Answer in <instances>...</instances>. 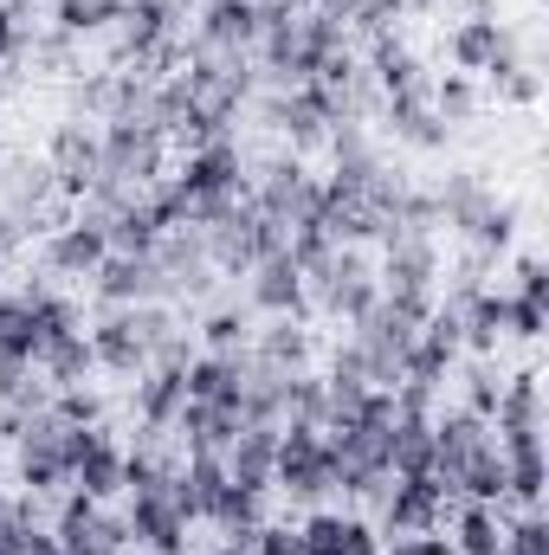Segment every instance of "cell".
<instances>
[{"instance_id": "3957f363", "label": "cell", "mask_w": 549, "mask_h": 555, "mask_svg": "<svg viewBox=\"0 0 549 555\" xmlns=\"http://www.w3.org/2000/svg\"><path fill=\"white\" fill-rule=\"evenodd\" d=\"M452 504V491L426 472V478H388V504H382V524L388 537H420L439 524V511Z\"/></svg>"}, {"instance_id": "30bf717a", "label": "cell", "mask_w": 549, "mask_h": 555, "mask_svg": "<svg viewBox=\"0 0 549 555\" xmlns=\"http://www.w3.org/2000/svg\"><path fill=\"white\" fill-rule=\"evenodd\" d=\"M104 259H111V233H104L98 220L65 227V233L52 240V272H65V278H91Z\"/></svg>"}, {"instance_id": "d6986e66", "label": "cell", "mask_w": 549, "mask_h": 555, "mask_svg": "<svg viewBox=\"0 0 549 555\" xmlns=\"http://www.w3.org/2000/svg\"><path fill=\"white\" fill-rule=\"evenodd\" d=\"M104 20H124V0H59V26L65 33H91Z\"/></svg>"}, {"instance_id": "8992f818", "label": "cell", "mask_w": 549, "mask_h": 555, "mask_svg": "<svg viewBox=\"0 0 549 555\" xmlns=\"http://www.w3.org/2000/svg\"><path fill=\"white\" fill-rule=\"evenodd\" d=\"M297 543H304V555H382L375 530H369L362 517H336V511H317V517H304Z\"/></svg>"}, {"instance_id": "5bb4252c", "label": "cell", "mask_w": 549, "mask_h": 555, "mask_svg": "<svg viewBox=\"0 0 549 555\" xmlns=\"http://www.w3.org/2000/svg\"><path fill=\"white\" fill-rule=\"evenodd\" d=\"M452 550H459V555H498V550H505V524H498V504H459V524H452Z\"/></svg>"}, {"instance_id": "f1b7e54d", "label": "cell", "mask_w": 549, "mask_h": 555, "mask_svg": "<svg viewBox=\"0 0 549 555\" xmlns=\"http://www.w3.org/2000/svg\"><path fill=\"white\" fill-rule=\"evenodd\" d=\"M0 155H7V149H0Z\"/></svg>"}, {"instance_id": "e0dca14e", "label": "cell", "mask_w": 549, "mask_h": 555, "mask_svg": "<svg viewBox=\"0 0 549 555\" xmlns=\"http://www.w3.org/2000/svg\"><path fill=\"white\" fill-rule=\"evenodd\" d=\"M375 78L388 85V98H408V91H420V78H413V59L395 46V39H382V46H375Z\"/></svg>"}, {"instance_id": "cb8c5ba5", "label": "cell", "mask_w": 549, "mask_h": 555, "mask_svg": "<svg viewBox=\"0 0 549 555\" xmlns=\"http://www.w3.org/2000/svg\"><path fill=\"white\" fill-rule=\"evenodd\" d=\"M505 330L511 336H544V304H531V297H505Z\"/></svg>"}, {"instance_id": "484cf974", "label": "cell", "mask_w": 549, "mask_h": 555, "mask_svg": "<svg viewBox=\"0 0 549 555\" xmlns=\"http://www.w3.org/2000/svg\"><path fill=\"white\" fill-rule=\"evenodd\" d=\"M388 555H459L446 537H433V530H420V537H395V550Z\"/></svg>"}, {"instance_id": "9c48e42d", "label": "cell", "mask_w": 549, "mask_h": 555, "mask_svg": "<svg viewBox=\"0 0 549 555\" xmlns=\"http://www.w3.org/2000/svg\"><path fill=\"white\" fill-rule=\"evenodd\" d=\"M253 272H259L253 278V304H259V310H272V317H297V310H304V272H297L291 253L259 259Z\"/></svg>"}, {"instance_id": "5b68a950", "label": "cell", "mask_w": 549, "mask_h": 555, "mask_svg": "<svg viewBox=\"0 0 549 555\" xmlns=\"http://www.w3.org/2000/svg\"><path fill=\"white\" fill-rule=\"evenodd\" d=\"M91 356H98V369H111V375H142V369H149V330H142L137 310L104 317V323L91 330Z\"/></svg>"}, {"instance_id": "603a6c76", "label": "cell", "mask_w": 549, "mask_h": 555, "mask_svg": "<svg viewBox=\"0 0 549 555\" xmlns=\"http://www.w3.org/2000/svg\"><path fill=\"white\" fill-rule=\"evenodd\" d=\"M433 104H439V117H472V78L465 72H446V85L433 91Z\"/></svg>"}, {"instance_id": "2e32d148", "label": "cell", "mask_w": 549, "mask_h": 555, "mask_svg": "<svg viewBox=\"0 0 549 555\" xmlns=\"http://www.w3.org/2000/svg\"><path fill=\"white\" fill-rule=\"evenodd\" d=\"M259 39V7L253 0H214L207 7V46H253Z\"/></svg>"}, {"instance_id": "7c38bea8", "label": "cell", "mask_w": 549, "mask_h": 555, "mask_svg": "<svg viewBox=\"0 0 549 555\" xmlns=\"http://www.w3.org/2000/svg\"><path fill=\"white\" fill-rule=\"evenodd\" d=\"M91 278H98V291H104L111 304H130V297L142 304V297H155V291H162V284H155L162 266H155V259H124V253H111Z\"/></svg>"}, {"instance_id": "f546056e", "label": "cell", "mask_w": 549, "mask_h": 555, "mask_svg": "<svg viewBox=\"0 0 549 555\" xmlns=\"http://www.w3.org/2000/svg\"><path fill=\"white\" fill-rule=\"evenodd\" d=\"M498 555H505V550H498Z\"/></svg>"}, {"instance_id": "ac0fdd59", "label": "cell", "mask_w": 549, "mask_h": 555, "mask_svg": "<svg viewBox=\"0 0 549 555\" xmlns=\"http://www.w3.org/2000/svg\"><path fill=\"white\" fill-rule=\"evenodd\" d=\"M259 356H266V375H278V369H291V375H297V369H304V356H310V343H304V330L278 323L272 336H266V349H259Z\"/></svg>"}, {"instance_id": "7a4b0ae2", "label": "cell", "mask_w": 549, "mask_h": 555, "mask_svg": "<svg viewBox=\"0 0 549 555\" xmlns=\"http://www.w3.org/2000/svg\"><path fill=\"white\" fill-rule=\"evenodd\" d=\"M175 485V478H168ZM130 491V543H142L149 555H188V511L175 504V491Z\"/></svg>"}, {"instance_id": "4316f807", "label": "cell", "mask_w": 549, "mask_h": 555, "mask_svg": "<svg viewBox=\"0 0 549 555\" xmlns=\"http://www.w3.org/2000/svg\"><path fill=\"white\" fill-rule=\"evenodd\" d=\"M518 278H524V284H518V297H531V304H544V291H549V272H544V259H524V266H518Z\"/></svg>"}, {"instance_id": "4fadbf2b", "label": "cell", "mask_w": 549, "mask_h": 555, "mask_svg": "<svg viewBox=\"0 0 549 555\" xmlns=\"http://www.w3.org/2000/svg\"><path fill=\"white\" fill-rule=\"evenodd\" d=\"M505 52H511V39H505L498 20H465V26L452 33V65H459V72H491Z\"/></svg>"}, {"instance_id": "ba28073f", "label": "cell", "mask_w": 549, "mask_h": 555, "mask_svg": "<svg viewBox=\"0 0 549 555\" xmlns=\"http://www.w3.org/2000/svg\"><path fill=\"white\" fill-rule=\"evenodd\" d=\"M46 323H39V310H33V297H0V356L7 362H20V369H39V356H46Z\"/></svg>"}, {"instance_id": "44dd1931", "label": "cell", "mask_w": 549, "mask_h": 555, "mask_svg": "<svg viewBox=\"0 0 549 555\" xmlns=\"http://www.w3.org/2000/svg\"><path fill=\"white\" fill-rule=\"evenodd\" d=\"M201 336H207V349H214V356H233V349L246 343V317H240V310H214Z\"/></svg>"}, {"instance_id": "d4e9b609", "label": "cell", "mask_w": 549, "mask_h": 555, "mask_svg": "<svg viewBox=\"0 0 549 555\" xmlns=\"http://www.w3.org/2000/svg\"><path fill=\"white\" fill-rule=\"evenodd\" d=\"M253 555H304V543H297L291 524H259L253 530Z\"/></svg>"}, {"instance_id": "8fae6325", "label": "cell", "mask_w": 549, "mask_h": 555, "mask_svg": "<svg viewBox=\"0 0 549 555\" xmlns=\"http://www.w3.org/2000/svg\"><path fill=\"white\" fill-rule=\"evenodd\" d=\"M137 408H142V426L149 433H168L181 408H188V388H181V369H142L137 382Z\"/></svg>"}, {"instance_id": "52a82bcc", "label": "cell", "mask_w": 549, "mask_h": 555, "mask_svg": "<svg viewBox=\"0 0 549 555\" xmlns=\"http://www.w3.org/2000/svg\"><path fill=\"white\" fill-rule=\"evenodd\" d=\"M272 452H278V426H240V439L220 452V465H227L233 485H246V491L266 498V485H272Z\"/></svg>"}, {"instance_id": "9a60e30c", "label": "cell", "mask_w": 549, "mask_h": 555, "mask_svg": "<svg viewBox=\"0 0 549 555\" xmlns=\"http://www.w3.org/2000/svg\"><path fill=\"white\" fill-rule=\"evenodd\" d=\"M39 369L52 375V388H78V382H85V369H98V356H91V336H85V330L59 336V343L39 356Z\"/></svg>"}, {"instance_id": "ffe728a7", "label": "cell", "mask_w": 549, "mask_h": 555, "mask_svg": "<svg viewBox=\"0 0 549 555\" xmlns=\"http://www.w3.org/2000/svg\"><path fill=\"white\" fill-rule=\"evenodd\" d=\"M52 420H59V426H104V401H98V395H85V388H59Z\"/></svg>"}, {"instance_id": "7402d4cb", "label": "cell", "mask_w": 549, "mask_h": 555, "mask_svg": "<svg viewBox=\"0 0 549 555\" xmlns=\"http://www.w3.org/2000/svg\"><path fill=\"white\" fill-rule=\"evenodd\" d=\"M505 555H549L544 517H524V524H511V530H505Z\"/></svg>"}, {"instance_id": "83f0119b", "label": "cell", "mask_w": 549, "mask_h": 555, "mask_svg": "<svg viewBox=\"0 0 549 555\" xmlns=\"http://www.w3.org/2000/svg\"><path fill=\"white\" fill-rule=\"evenodd\" d=\"M13 39H20V26H13V13L0 7V52H13Z\"/></svg>"}, {"instance_id": "277c9868", "label": "cell", "mask_w": 549, "mask_h": 555, "mask_svg": "<svg viewBox=\"0 0 549 555\" xmlns=\"http://www.w3.org/2000/svg\"><path fill=\"white\" fill-rule=\"evenodd\" d=\"M175 181L188 188V201H194V207H214V201H227V194L240 188V155H233V142H227V137H220V142H201Z\"/></svg>"}, {"instance_id": "6da1fadb", "label": "cell", "mask_w": 549, "mask_h": 555, "mask_svg": "<svg viewBox=\"0 0 549 555\" xmlns=\"http://www.w3.org/2000/svg\"><path fill=\"white\" fill-rule=\"evenodd\" d=\"M272 485H284V491H291V498H304V504H317V498H330V491H336V452H330L323 426H310V420L278 426Z\"/></svg>"}]
</instances>
